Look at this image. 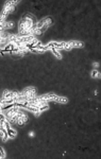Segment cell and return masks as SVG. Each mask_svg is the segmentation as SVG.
<instances>
[{
    "instance_id": "52a82bcc",
    "label": "cell",
    "mask_w": 101,
    "mask_h": 159,
    "mask_svg": "<svg viewBox=\"0 0 101 159\" xmlns=\"http://www.w3.org/2000/svg\"><path fill=\"white\" fill-rule=\"evenodd\" d=\"M54 102H58V103H67V99L64 97H59V96H56V99H54Z\"/></svg>"
},
{
    "instance_id": "5b68a950",
    "label": "cell",
    "mask_w": 101,
    "mask_h": 159,
    "mask_svg": "<svg viewBox=\"0 0 101 159\" xmlns=\"http://www.w3.org/2000/svg\"><path fill=\"white\" fill-rule=\"evenodd\" d=\"M18 92L17 91H11V90H5L3 92V100H9V99H14L17 97Z\"/></svg>"
},
{
    "instance_id": "7a4b0ae2",
    "label": "cell",
    "mask_w": 101,
    "mask_h": 159,
    "mask_svg": "<svg viewBox=\"0 0 101 159\" xmlns=\"http://www.w3.org/2000/svg\"><path fill=\"white\" fill-rule=\"evenodd\" d=\"M35 17L32 16L31 14H26L19 21L18 26V32L19 36H30L32 35V31L34 26L36 25ZM33 36V35H32Z\"/></svg>"
},
{
    "instance_id": "3957f363",
    "label": "cell",
    "mask_w": 101,
    "mask_h": 159,
    "mask_svg": "<svg viewBox=\"0 0 101 159\" xmlns=\"http://www.w3.org/2000/svg\"><path fill=\"white\" fill-rule=\"evenodd\" d=\"M52 23H53V20L51 17L44 18L43 20H41L38 23H36V25L34 26V28H33L32 35L35 36V35H41V34H43V33L45 32L46 30L48 29Z\"/></svg>"
},
{
    "instance_id": "8992f818",
    "label": "cell",
    "mask_w": 101,
    "mask_h": 159,
    "mask_svg": "<svg viewBox=\"0 0 101 159\" xmlns=\"http://www.w3.org/2000/svg\"><path fill=\"white\" fill-rule=\"evenodd\" d=\"M67 44H68V46L70 47V48H81L82 46H83V44H82L81 42H77V40H70V42H67Z\"/></svg>"
},
{
    "instance_id": "6da1fadb",
    "label": "cell",
    "mask_w": 101,
    "mask_h": 159,
    "mask_svg": "<svg viewBox=\"0 0 101 159\" xmlns=\"http://www.w3.org/2000/svg\"><path fill=\"white\" fill-rule=\"evenodd\" d=\"M2 114L7 118L9 122L12 124H18V125H23L28 122V117L26 114H23L20 111L19 107L14 106V105H9L8 108L2 109Z\"/></svg>"
},
{
    "instance_id": "ba28073f",
    "label": "cell",
    "mask_w": 101,
    "mask_h": 159,
    "mask_svg": "<svg viewBox=\"0 0 101 159\" xmlns=\"http://www.w3.org/2000/svg\"><path fill=\"white\" fill-rule=\"evenodd\" d=\"M49 48H50V47H49ZM50 51H52V53L58 57V59H62V55L60 54V52L58 51V50H56V49H53V48H50Z\"/></svg>"
},
{
    "instance_id": "30bf717a",
    "label": "cell",
    "mask_w": 101,
    "mask_h": 159,
    "mask_svg": "<svg viewBox=\"0 0 101 159\" xmlns=\"http://www.w3.org/2000/svg\"><path fill=\"white\" fill-rule=\"evenodd\" d=\"M0 158H5V152L2 147H0Z\"/></svg>"
},
{
    "instance_id": "9c48e42d",
    "label": "cell",
    "mask_w": 101,
    "mask_h": 159,
    "mask_svg": "<svg viewBox=\"0 0 101 159\" xmlns=\"http://www.w3.org/2000/svg\"><path fill=\"white\" fill-rule=\"evenodd\" d=\"M91 78H100V72L98 71V70H93V71H91Z\"/></svg>"
},
{
    "instance_id": "277c9868",
    "label": "cell",
    "mask_w": 101,
    "mask_h": 159,
    "mask_svg": "<svg viewBox=\"0 0 101 159\" xmlns=\"http://www.w3.org/2000/svg\"><path fill=\"white\" fill-rule=\"evenodd\" d=\"M18 1H7L2 10V13L0 14V20H7V16L9 14L13 13L15 7L17 5Z\"/></svg>"
}]
</instances>
